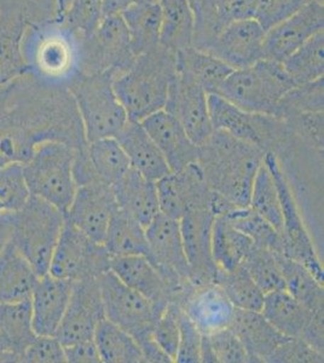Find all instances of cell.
<instances>
[{
	"mask_svg": "<svg viewBox=\"0 0 324 363\" xmlns=\"http://www.w3.org/2000/svg\"><path fill=\"white\" fill-rule=\"evenodd\" d=\"M160 0H102L103 17L120 15L128 6L144 3H157Z\"/></svg>",
	"mask_w": 324,
	"mask_h": 363,
	"instance_id": "cell-55",
	"label": "cell"
},
{
	"mask_svg": "<svg viewBox=\"0 0 324 363\" xmlns=\"http://www.w3.org/2000/svg\"><path fill=\"white\" fill-rule=\"evenodd\" d=\"M74 281L46 274L38 279L30 296L32 322L37 335H56L66 314Z\"/></svg>",
	"mask_w": 324,
	"mask_h": 363,
	"instance_id": "cell-21",
	"label": "cell"
},
{
	"mask_svg": "<svg viewBox=\"0 0 324 363\" xmlns=\"http://www.w3.org/2000/svg\"><path fill=\"white\" fill-rule=\"evenodd\" d=\"M265 29L255 18L231 22L219 32L206 54L233 69L253 66L264 60Z\"/></svg>",
	"mask_w": 324,
	"mask_h": 363,
	"instance_id": "cell-18",
	"label": "cell"
},
{
	"mask_svg": "<svg viewBox=\"0 0 324 363\" xmlns=\"http://www.w3.org/2000/svg\"><path fill=\"white\" fill-rule=\"evenodd\" d=\"M102 18V0H72L62 25L82 39L95 32Z\"/></svg>",
	"mask_w": 324,
	"mask_h": 363,
	"instance_id": "cell-45",
	"label": "cell"
},
{
	"mask_svg": "<svg viewBox=\"0 0 324 363\" xmlns=\"http://www.w3.org/2000/svg\"><path fill=\"white\" fill-rule=\"evenodd\" d=\"M0 330L18 362H22L26 349L37 337L32 322L30 299L0 304Z\"/></svg>",
	"mask_w": 324,
	"mask_h": 363,
	"instance_id": "cell-36",
	"label": "cell"
},
{
	"mask_svg": "<svg viewBox=\"0 0 324 363\" xmlns=\"http://www.w3.org/2000/svg\"><path fill=\"white\" fill-rule=\"evenodd\" d=\"M323 28V1L305 5L304 8L267 29L264 38V58L282 63Z\"/></svg>",
	"mask_w": 324,
	"mask_h": 363,
	"instance_id": "cell-15",
	"label": "cell"
},
{
	"mask_svg": "<svg viewBox=\"0 0 324 363\" xmlns=\"http://www.w3.org/2000/svg\"><path fill=\"white\" fill-rule=\"evenodd\" d=\"M104 316L126 330L138 342L152 335L160 316L152 303L125 285L111 270L99 277Z\"/></svg>",
	"mask_w": 324,
	"mask_h": 363,
	"instance_id": "cell-11",
	"label": "cell"
},
{
	"mask_svg": "<svg viewBox=\"0 0 324 363\" xmlns=\"http://www.w3.org/2000/svg\"><path fill=\"white\" fill-rule=\"evenodd\" d=\"M80 73L107 72L113 79L135 62L128 26L120 15L104 16L94 33L82 39Z\"/></svg>",
	"mask_w": 324,
	"mask_h": 363,
	"instance_id": "cell-8",
	"label": "cell"
},
{
	"mask_svg": "<svg viewBox=\"0 0 324 363\" xmlns=\"http://www.w3.org/2000/svg\"><path fill=\"white\" fill-rule=\"evenodd\" d=\"M160 45L179 52L193 48L194 15L186 0H160Z\"/></svg>",
	"mask_w": 324,
	"mask_h": 363,
	"instance_id": "cell-33",
	"label": "cell"
},
{
	"mask_svg": "<svg viewBox=\"0 0 324 363\" xmlns=\"http://www.w3.org/2000/svg\"><path fill=\"white\" fill-rule=\"evenodd\" d=\"M29 196L22 164L13 161L0 165V213H16Z\"/></svg>",
	"mask_w": 324,
	"mask_h": 363,
	"instance_id": "cell-43",
	"label": "cell"
},
{
	"mask_svg": "<svg viewBox=\"0 0 324 363\" xmlns=\"http://www.w3.org/2000/svg\"><path fill=\"white\" fill-rule=\"evenodd\" d=\"M39 277L10 241L0 252V304L30 299Z\"/></svg>",
	"mask_w": 324,
	"mask_h": 363,
	"instance_id": "cell-27",
	"label": "cell"
},
{
	"mask_svg": "<svg viewBox=\"0 0 324 363\" xmlns=\"http://www.w3.org/2000/svg\"><path fill=\"white\" fill-rule=\"evenodd\" d=\"M194 15V49L207 52L212 43L222 30L218 18L216 0H186Z\"/></svg>",
	"mask_w": 324,
	"mask_h": 363,
	"instance_id": "cell-44",
	"label": "cell"
},
{
	"mask_svg": "<svg viewBox=\"0 0 324 363\" xmlns=\"http://www.w3.org/2000/svg\"><path fill=\"white\" fill-rule=\"evenodd\" d=\"M115 138L128 155L132 169L144 177L156 182L172 174L164 155L140 123L128 120Z\"/></svg>",
	"mask_w": 324,
	"mask_h": 363,
	"instance_id": "cell-26",
	"label": "cell"
},
{
	"mask_svg": "<svg viewBox=\"0 0 324 363\" xmlns=\"http://www.w3.org/2000/svg\"><path fill=\"white\" fill-rule=\"evenodd\" d=\"M213 284L219 286L236 309L260 311L264 296L243 265L231 272L217 270Z\"/></svg>",
	"mask_w": 324,
	"mask_h": 363,
	"instance_id": "cell-38",
	"label": "cell"
},
{
	"mask_svg": "<svg viewBox=\"0 0 324 363\" xmlns=\"http://www.w3.org/2000/svg\"><path fill=\"white\" fill-rule=\"evenodd\" d=\"M260 313L282 335L303 339L323 352V315L310 311L286 289L265 294Z\"/></svg>",
	"mask_w": 324,
	"mask_h": 363,
	"instance_id": "cell-12",
	"label": "cell"
},
{
	"mask_svg": "<svg viewBox=\"0 0 324 363\" xmlns=\"http://www.w3.org/2000/svg\"><path fill=\"white\" fill-rule=\"evenodd\" d=\"M140 124L164 155L172 174L197 162L200 147L190 140L179 121L164 109L147 116Z\"/></svg>",
	"mask_w": 324,
	"mask_h": 363,
	"instance_id": "cell-19",
	"label": "cell"
},
{
	"mask_svg": "<svg viewBox=\"0 0 324 363\" xmlns=\"http://www.w3.org/2000/svg\"><path fill=\"white\" fill-rule=\"evenodd\" d=\"M72 0H54V13H52V23L62 25L65 22L68 9Z\"/></svg>",
	"mask_w": 324,
	"mask_h": 363,
	"instance_id": "cell-57",
	"label": "cell"
},
{
	"mask_svg": "<svg viewBox=\"0 0 324 363\" xmlns=\"http://www.w3.org/2000/svg\"><path fill=\"white\" fill-rule=\"evenodd\" d=\"M85 149L62 140L35 143L32 155L22 164L30 195L44 199L66 215L78 186L74 176L75 157Z\"/></svg>",
	"mask_w": 324,
	"mask_h": 363,
	"instance_id": "cell-3",
	"label": "cell"
},
{
	"mask_svg": "<svg viewBox=\"0 0 324 363\" xmlns=\"http://www.w3.org/2000/svg\"><path fill=\"white\" fill-rule=\"evenodd\" d=\"M323 78L300 84L284 94L276 109V118L298 113L323 112Z\"/></svg>",
	"mask_w": 324,
	"mask_h": 363,
	"instance_id": "cell-42",
	"label": "cell"
},
{
	"mask_svg": "<svg viewBox=\"0 0 324 363\" xmlns=\"http://www.w3.org/2000/svg\"><path fill=\"white\" fill-rule=\"evenodd\" d=\"M22 362H66L65 347L56 335H37L22 356Z\"/></svg>",
	"mask_w": 324,
	"mask_h": 363,
	"instance_id": "cell-52",
	"label": "cell"
},
{
	"mask_svg": "<svg viewBox=\"0 0 324 363\" xmlns=\"http://www.w3.org/2000/svg\"><path fill=\"white\" fill-rule=\"evenodd\" d=\"M208 335L216 363H247L250 357L241 340L229 327Z\"/></svg>",
	"mask_w": 324,
	"mask_h": 363,
	"instance_id": "cell-48",
	"label": "cell"
},
{
	"mask_svg": "<svg viewBox=\"0 0 324 363\" xmlns=\"http://www.w3.org/2000/svg\"><path fill=\"white\" fill-rule=\"evenodd\" d=\"M313 1L323 0H258L255 20L262 25L265 32L288 16Z\"/></svg>",
	"mask_w": 324,
	"mask_h": 363,
	"instance_id": "cell-49",
	"label": "cell"
},
{
	"mask_svg": "<svg viewBox=\"0 0 324 363\" xmlns=\"http://www.w3.org/2000/svg\"><path fill=\"white\" fill-rule=\"evenodd\" d=\"M323 352L300 338H288L267 359L269 363H323Z\"/></svg>",
	"mask_w": 324,
	"mask_h": 363,
	"instance_id": "cell-51",
	"label": "cell"
},
{
	"mask_svg": "<svg viewBox=\"0 0 324 363\" xmlns=\"http://www.w3.org/2000/svg\"><path fill=\"white\" fill-rule=\"evenodd\" d=\"M226 218L238 230L248 236L259 247L267 248L276 253H282L281 234L267 219L248 207H236Z\"/></svg>",
	"mask_w": 324,
	"mask_h": 363,
	"instance_id": "cell-40",
	"label": "cell"
},
{
	"mask_svg": "<svg viewBox=\"0 0 324 363\" xmlns=\"http://www.w3.org/2000/svg\"><path fill=\"white\" fill-rule=\"evenodd\" d=\"M202 333L183 309L179 316V342L174 362H201Z\"/></svg>",
	"mask_w": 324,
	"mask_h": 363,
	"instance_id": "cell-50",
	"label": "cell"
},
{
	"mask_svg": "<svg viewBox=\"0 0 324 363\" xmlns=\"http://www.w3.org/2000/svg\"><path fill=\"white\" fill-rule=\"evenodd\" d=\"M242 265L264 294L286 289L276 252L255 245Z\"/></svg>",
	"mask_w": 324,
	"mask_h": 363,
	"instance_id": "cell-41",
	"label": "cell"
},
{
	"mask_svg": "<svg viewBox=\"0 0 324 363\" xmlns=\"http://www.w3.org/2000/svg\"><path fill=\"white\" fill-rule=\"evenodd\" d=\"M258 0H216L218 18L223 27L231 22L255 18Z\"/></svg>",
	"mask_w": 324,
	"mask_h": 363,
	"instance_id": "cell-53",
	"label": "cell"
},
{
	"mask_svg": "<svg viewBox=\"0 0 324 363\" xmlns=\"http://www.w3.org/2000/svg\"><path fill=\"white\" fill-rule=\"evenodd\" d=\"M255 242L230 223L225 216L214 217L212 257L217 270L231 272L241 267Z\"/></svg>",
	"mask_w": 324,
	"mask_h": 363,
	"instance_id": "cell-30",
	"label": "cell"
},
{
	"mask_svg": "<svg viewBox=\"0 0 324 363\" xmlns=\"http://www.w3.org/2000/svg\"><path fill=\"white\" fill-rule=\"evenodd\" d=\"M67 89L74 99L87 143L116 137L128 116L115 95L109 73H79Z\"/></svg>",
	"mask_w": 324,
	"mask_h": 363,
	"instance_id": "cell-6",
	"label": "cell"
},
{
	"mask_svg": "<svg viewBox=\"0 0 324 363\" xmlns=\"http://www.w3.org/2000/svg\"><path fill=\"white\" fill-rule=\"evenodd\" d=\"M103 318L106 316L99 279L74 281L66 314L56 337L63 347L94 339L96 327Z\"/></svg>",
	"mask_w": 324,
	"mask_h": 363,
	"instance_id": "cell-14",
	"label": "cell"
},
{
	"mask_svg": "<svg viewBox=\"0 0 324 363\" xmlns=\"http://www.w3.org/2000/svg\"><path fill=\"white\" fill-rule=\"evenodd\" d=\"M111 189L120 210L137 219L143 227L147 228L160 213L156 182L144 177L132 167L111 186Z\"/></svg>",
	"mask_w": 324,
	"mask_h": 363,
	"instance_id": "cell-24",
	"label": "cell"
},
{
	"mask_svg": "<svg viewBox=\"0 0 324 363\" xmlns=\"http://www.w3.org/2000/svg\"><path fill=\"white\" fill-rule=\"evenodd\" d=\"M181 306L202 335L224 330L234 318L235 306L216 284L194 286Z\"/></svg>",
	"mask_w": 324,
	"mask_h": 363,
	"instance_id": "cell-22",
	"label": "cell"
},
{
	"mask_svg": "<svg viewBox=\"0 0 324 363\" xmlns=\"http://www.w3.org/2000/svg\"><path fill=\"white\" fill-rule=\"evenodd\" d=\"M65 355H66V362L69 363L102 362L94 339L66 345Z\"/></svg>",
	"mask_w": 324,
	"mask_h": 363,
	"instance_id": "cell-54",
	"label": "cell"
},
{
	"mask_svg": "<svg viewBox=\"0 0 324 363\" xmlns=\"http://www.w3.org/2000/svg\"><path fill=\"white\" fill-rule=\"evenodd\" d=\"M109 269L130 289L147 298L161 314L176 296L145 256L111 257Z\"/></svg>",
	"mask_w": 324,
	"mask_h": 363,
	"instance_id": "cell-20",
	"label": "cell"
},
{
	"mask_svg": "<svg viewBox=\"0 0 324 363\" xmlns=\"http://www.w3.org/2000/svg\"><path fill=\"white\" fill-rule=\"evenodd\" d=\"M111 256L99 244L66 218L51 258L49 274L58 279L78 281L99 279L109 269Z\"/></svg>",
	"mask_w": 324,
	"mask_h": 363,
	"instance_id": "cell-10",
	"label": "cell"
},
{
	"mask_svg": "<svg viewBox=\"0 0 324 363\" xmlns=\"http://www.w3.org/2000/svg\"><path fill=\"white\" fill-rule=\"evenodd\" d=\"M13 228V213H0V252L10 242Z\"/></svg>",
	"mask_w": 324,
	"mask_h": 363,
	"instance_id": "cell-56",
	"label": "cell"
},
{
	"mask_svg": "<svg viewBox=\"0 0 324 363\" xmlns=\"http://www.w3.org/2000/svg\"><path fill=\"white\" fill-rule=\"evenodd\" d=\"M101 361L104 363H144L138 342L126 330L103 318L94 335Z\"/></svg>",
	"mask_w": 324,
	"mask_h": 363,
	"instance_id": "cell-35",
	"label": "cell"
},
{
	"mask_svg": "<svg viewBox=\"0 0 324 363\" xmlns=\"http://www.w3.org/2000/svg\"><path fill=\"white\" fill-rule=\"evenodd\" d=\"M86 157L92 177L108 186L115 184L131 169L128 155L114 137L87 143Z\"/></svg>",
	"mask_w": 324,
	"mask_h": 363,
	"instance_id": "cell-34",
	"label": "cell"
},
{
	"mask_svg": "<svg viewBox=\"0 0 324 363\" xmlns=\"http://www.w3.org/2000/svg\"><path fill=\"white\" fill-rule=\"evenodd\" d=\"M214 215L207 208L185 212L179 219L185 256L195 286L213 284L217 267L212 257Z\"/></svg>",
	"mask_w": 324,
	"mask_h": 363,
	"instance_id": "cell-17",
	"label": "cell"
},
{
	"mask_svg": "<svg viewBox=\"0 0 324 363\" xmlns=\"http://www.w3.org/2000/svg\"><path fill=\"white\" fill-rule=\"evenodd\" d=\"M30 26L26 11L0 15V86L32 73L22 54V40Z\"/></svg>",
	"mask_w": 324,
	"mask_h": 363,
	"instance_id": "cell-25",
	"label": "cell"
},
{
	"mask_svg": "<svg viewBox=\"0 0 324 363\" xmlns=\"http://www.w3.org/2000/svg\"><path fill=\"white\" fill-rule=\"evenodd\" d=\"M66 222V215L44 199L30 195L13 213L11 242L28 260L38 277L49 274L51 258Z\"/></svg>",
	"mask_w": 324,
	"mask_h": 363,
	"instance_id": "cell-5",
	"label": "cell"
},
{
	"mask_svg": "<svg viewBox=\"0 0 324 363\" xmlns=\"http://www.w3.org/2000/svg\"><path fill=\"white\" fill-rule=\"evenodd\" d=\"M177 73V52L157 46L137 56L125 73L113 79L115 95L128 120L140 123L164 109L169 84Z\"/></svg>",
	"mask_w": 324,
	"mask_h": 363,
	"instance_id": "cell-2",
	"label": "cell"
},
{
	"mask_svg": "<svg viewBox=\"0 0 324 363\" xmlns=\"http://www.w3.org/2000/svg\"><path fill=\"white\" fill-rule=\"evenodd\" d=\"M294 86L282 63L264 58L253 66L233 70L216 95L245 112L275 116L279 101Z\"/></svg>",
	"mask_w": 324,
	"mask_h": 363,
	"instance_id": "cell-4",
	"label": "cell"
},
{
	"mask_svg": "<svg viewBox=\"0 0 324 363\" xmlns=\"http://www.w3.org/2000/svg\"><path fill=\"white\" fill-rule=\"evenodd\" d=\"M181 306L176 301H171L156 320L152 328V338L157 345L173 359L176 357L179 342V316Z\"/></svg>",
	"mask_w": 324,
	"mask_h": 363,
	"instance_id": "cell-46",
	"label": "cell"
},
{
	"mask_svg": "<svg viewBox=\"0 0 324 363\" xmlns=\"http://www.w3.org/2000/svg\"><path fill=\"white\" fill-rule=\"evenodd\" d=\"M103 245L111 257L149 256L145 227L119 207L111 215Z\"/></svg>",
	"mask_w": 324,
	"mask_h": 363,
	"instance_id": "cell-28",
	"label": "cell"
},
{
	"mask_svg": "<svg viewBox=\"0 0 324 363\" xmlns=\"http://www.w3.org/2000/svg\"><path fill=\"white\" fill-rule=\"evenodd\" d=\"M230 330L246 349L250 362H267L274 351L289 337L282 335L260 311L236 309Z\"/></svg>",
	"mask_w": 324,
	"mask_h": 363,
	"instance_id": "cell-23",
	"label": "cell"
},
{
	"mask_svg": "<svg viewBox=\"0 0 324 363\" xmlns=\"http://www.w3.org/2000/svg\"><path fill=\"white\" fill-rule=\"evenodd\" d=\"M264 162L275 178L282 206V228L279 231L282 240V255L306 267L313 274V277L323 284V265L318 258L311 236L305 227L299 207L277 154L267 152Z\"/></svg>",
	"mask_w": 324,
	"mask_h": 363,
	"instance_id": "cell-9",
	"label": "cell"
},
{
	"mask_svg": "<svg viewBox=\"0 0 324 363\" xmlns=\"http://www.w3.org/2000/svg\"><path fill=\"white\" fill-rule=\"evenodd\" d=\"M265 154L258 145L213 130L200 145L196 164L211 189L236 206L248 207L253 181Z\"/></svg>",
	"mask_w": 324,
	"mask_h": 363,
	"instance_id": "cell-1",
	"label": "cell"
},
{
	"mask_svg": "<svg viewBox=\"0 0 324 363\" xmlns=\"http://www.w3.org/2000/svg\"><path fill=\"white\" fill-rule=\"evenodd\" d=\"M284 69L296 85L323 78L324 32L310 38L284 62Z\"/></svg>",
	"mask_w": 324,
	"mask_h": 363,
	"instance_id": "cell-37",
	"label": "cell"
},
{
	"mask_svg": "<svg viewBox=\"0 0 324 363\" xmlns=\"http://www.w3.org/2000/svg\"><path fill=\"white\" fill-rule=\"evenodd\" d=\"M116 208L118 203L111 186L99 179H90L77 186L66 218L90 239L103 244L108 224Z\"/></svg>",
	"mask_w": 324,
	"mask_h": 363,
	"instance_id": "cell-16",
	"label": "cell"
},
{
	"mask_svg": "<svg viewBox=\"0 0 324 363\" xmlns=\"http://www.w3.org/2000/svg\"><path fill=\"white\" fill-rule=\"evenodd\" d=\"M177 69L189 75L208 95L218 94L234 70L219 58L194 48L177 52Z\"/></svg>",
	"mask_w": 324,
	"mask_h": 363,
	"instance_id": "cell-32",
	"label": "cell"
},
{
	"mask_svg": "<svg viewBox=\"0 0 324 363\" xmlns=\"http://www.w3.org/2000/svg\"><path fill=\"white\" fill-rule=\"evenodd\" d=\"M150 263L160 272L181 304L193 289V277L185 256L179 220L159 213L145 228Z\"/></svg>",
	"mask_w": 324,
	"mask_h": 363,
	"instance_id": "cell-7",
	"label": "cell"
},
{
	"mask_svg": "<svg viewBox=\"0 0 324 363\" xmlns=\"http://www.w3.org/2000/svg\"><path fill=\"white\" fill-rule=\"evenodd\" d=\"M208 94L189 75L177 69L169 84L164 111L174 116L195 145H203L213 133L211 124Z\"/></svg>",
	"mask_w": 324,
	"mask_h": 363,
	"instance_id": "cell-13",
	"label": "cell"
},
{
	"mask_svg": "<svg viewBox=\"0 0 324 363\" xmlns=\"http://www.w3.org/2000/svg\"><path fill=\"white\" fill-rule=\"evenodd\" d=\"M250 207L264 219H267L277 230L281 231L282 206L279 189L276 186L275 178L265 162L262 164L255 174L250 191Z\"/></svg>",
	"mask_w": 324,
	"mask_h": 363,
	"instance_id": "cell-39",
	"label": "cell"
},
{
	"mask_svg": "<svg viewBox=\"0 0 324 363\" xmlns=\"http://www.w3.org/2000/svg\"><path fill=\"white\" fill-rule=\"evenodd\" d=\"M286 291L317 315H324L323 284L313 277L310 270L299 262L282 253H276Z\"/></svg>",
	"mask_w": 324,
	"mask_h": 363,
	"instance_id": "cell-31",
	"label": "cell"
},
{
	"mask_svg": "<svg viewBox=\"0 0 324 363\" xmlns=\"http://www.w3.org/2000/svg\"><path fill=\"white\" fill-rule=\"evenodd\" d=\"M120 16L128 26L135 57L160 46L162 13L159 1L131 5Z\"/></svg>",
	"mask_w": 324,
	"mask_h": 363,
	"instance_id": "cell-29",
	"label": "cell"
},
{
	"mask_svg": "<svg viewBox=\"0 0 324 363\" xmlns=\"http://www.w3.org/2000/svg\"><path fill=\"white\" fill-rule=\"evenodd\" d=\"M279 119L301 143L323 150V112L298 113Z\"/></svg>",
	"mask_w": 324,
	"mask_h": 363,
	"instance_id": "cell-47",
	"label": "cell"
},
{
	"mask_svg": "<svg viewBox=\"0 0 324 363\" xmlns=\"http://www.w3.org/2000/svg\"><path fill=\"white\" fill-rule=\"evenodd\" d=\"M0 362H18V359L11 350L1 330H0Z\"/></svg>",
	"mask_w": 324,
	"mask_h": 363,
	"instance_id": "cell-58",
	"label": "cell"
}]
</instances>
